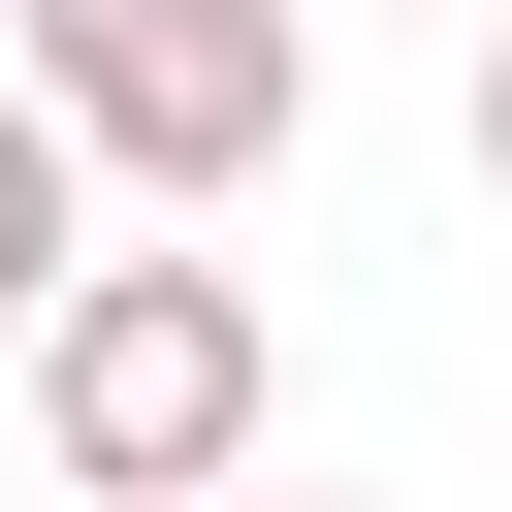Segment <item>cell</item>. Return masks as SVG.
Here are the masks:
<instances>
[{
  "label": "cell",
  "instance_id": "cell-2",
  "mask_svg": "<svg viewBox=\"0 0 512 512\" xmlns=\"http://www.w3.org/2000/svg\"><path fill=\"white\" fill-rule=\"evenodd\" d=\"M0 64H32V128H64L96 192H160V224H224V192L320 128V0H0Z\"/></svg>",
  "mask_w": 512,
  "mask_h": 512
},
{
  "label": "cell",
  "instance_id": "cell-1",
  "mask_svg": "<svg viewBox=\"0 0 512 512\" xmlns=\"http://www.w3.org/2000/svg\"><path fill=\"white\" fill-rule=\"evenodd\" d=\"M32 448H64V512H224L256 480V256H64L32 288Z\"/></svg>",
  "mask_w": 512,
  "mask_h": 512
},
{
  "label": "cell",
  "instance_id": "cell-4",
  "mask_svg": "<svg viewBox=\"0 0 512 512\" xmlns=\"http://www.w3.org/2000/svg\"><path fill=\"white\" fill-rule=\"evenodd\" d=\"M480 192H512V32H480Z\"/></svg>",
  "mask_w": 512,
  "mask_h": 512
},
{
  "label": "cell",
  "instance_id": "cell-3",
  "mask_svg": "<svg viewBox=\"0 0 512 512\" xmlns=\"http://www.w3.org/2000/svg\"><path fill=\"white\" fill-rule=\"evenodd\" d=\"M64 256H96V160H64V128H32V64H0V320H32Z\"/></svg>",
  "mask_w": 512,
  "mask_h": 512
}]
</instances>
